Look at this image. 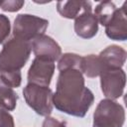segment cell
<instances>
[{
  "label": "cell",
  "instance_id": "11",
  "mask_svg": "<svg viewBox=\"0 0 127 127\" xmlns=\"http://www.w3.org/2000/svg\"><path fill=\"white\" fill-rule=\"evenodd\" d=\"M126 51L116 45H111L104 49L99 55L101 71L105 68H122L126 62Z\"/></svg>",
  "mask_w": 127,
  "mask_h": 127
},
{
  "label": "cell",
  "instance_id": "6",
  "mask_svg": "<svg viewBox=\"0 0 127 127\" xmlns=\"http://www.w3.org/2000/svg\"><path fill=\"white\" fill-rule=\"evenodd\" d=\"M101 90L108 99H117L122 96L126 84V74L122 68H105L100 74Z\"/></svg>",
  "mask_w": 127,
  "mask_h": 127
},
{
  "label": "cell",
  "instance_id": "13",
  "mask_svg": "<svg viewBox=\"0 0 127 127\" xmlns=\"http://www.w3.org/2000/svg\"><path fill=\"white\" fill-rule=\"evenodd\" d=\"M79 70L82 72V74L90 78L99 76L101 72V64L98 56L88 55L85 57H81Z\"/></svg>",
  "mask_w": 127,
  "mask_h": 127
},
{
  "label": "cell",
  "instance_id": "7",
  "mask_svg": "<svg viewBox=\"0 0 127 127\" xmlns=\"http://www.w3.org/2000/svg\"><path fill=\"white\" fill-rule=\"evenodd\" d=\"M55 62L47 59L35 58L28 70V82L49 87L55 72Z\"/></svg>",
  "mask_w": 127,
  "mask_h": 127
},
{
  "label": "cell",
  "instance_id": "1",
  "mask_svg": "<svg viewBox=\"0 0 127 127\" xmlns=\"http://www.w3.org/2000/svg\"><path fill=\"white\" fill-rule=\"evenodd\" d=\"M93 101L94 95L84 85L83 74L78 68L71 67L60 71L56 92L53 94V104L59 111L84 117Z\"/></svg>",
  "mask_w": 127,
  "mask_h": 127
},
{
  "label": "cell",
  "instance_id": "20",
  "mask_svg": "<svg viewBox=\"0 0 127 127\" xmlns=\"http://www.w3.org/2000/svg\"><path fill=\"white\" fill-rule=\"evenodd\" d=\"M43 127H66V125L54 117L48 116L43 122Z\"/></svg>",
  "mask_w": 127,
  "mask_h": 127
},
{
  "label": "cell",
  "instance_id": "14",
  "mask_svg": "<svg viewBox=\"0 0 127 127\" xmlns=\"http://www.w3.org/2000/svg\"><path fill=\"white\" fill-rule=\"evenodd\" d=\"M18 96L14 89L7 85L0 77V109L12 111L16 108Z\"/></svg>",
  "mask_w": 127,
  "mask_h": 127
},
{
  "label": "cell",
  "instance_id": "9",
  "mask_svg": "<svg viewBox=\"0 0 127 127\" xmlns=\"http://www.w3.org/2000/svg\"><path fill=\"white\" fill-rule=\"evenodd\" d=\"M31 47L36 58L56 62L62 56V49L60 45L53 38L45 34L35 38L31 42Z\"/></svg>",
  "mask_w": 127,
  "mask_h": 127
},
{
  "label": "cell",
  "instance_id": "8",
  "mask_svg": "<svg viewBox=\"0 0 127 127\" xmlns=\"http://www.w3.org/2000/svg\"><path fill=\"white\" fill-rule=\"evenodd\" d=\"M126 5L124 2L121 8H117L111 17L104 24L106 36L114 41H125L127 39V19Z\"/></svg>",
  "mask_w": 127,
  "mask_h": 127
},
{
  "label": "cell",
  "instance_id": "4",
  "mask_svg": "<svg viewBox=\"0 0 127 127\" xmlns=\"http://www.w3.org/2000/svg\"><path fill=\"white\" fill-rule=\"evenodd\" d=\"M49 26V21L30 14H20L14 20V38L31 42L35 38L44 35Z\"/></svg>",
  "mask_w": 127,
  "mask_h": 127
},
{
  "label": "cell",
  "instance_id": "17",
  "mask_svg": "<svg viewBox=\"0 0 127 127\" xmlns=\"http://www.w3.org/2000/svg\"><path fill=\"white\" fill-rule=\"evenodd\" d=\"M11 24L7 16L0 14V44H2L10 35Z\"/></svg>",
  "mask_w": 127,
  "mask_h": 127
},
{
  "label": "cell",
  "instance_id": "12",
  "mask_svg": "<svg viewBox=\"0 0 127 127\" xmlns=\"http://www.w3.org/2000/svg\"><path fill=\"white\" fill-rule=\"evenodd\" d=\"M91 9L92 6L89 1H59L57 3L59 14L66 19H75L83 11Z\"/></svg>",
  "mask_w": 127,
  "mask_h": 127
},
{
  "label": "cell",
  "instance_id": "3",
  "mask_svg": "<svg viewBox=\"0 0 127 127\" xmlns=\"http://www.w3.org/2000/svg\"><path fill=\"white\" fill-rule=\"evenodd\" d=\"M124 122V107L112 99H102L93 113V127H122Z\"/></svg>",
  "mask_w": 127,
  "mask_h": 127
},
{
  "label": "cell",
  "instance_id": "19",
  "mask_svg": "<svg viewBox=\"0 0 127 127\" xmlns=\"http://www.w3.org/2000/svg\"><path fill=\"white\" fill-rule=\"evenodd\" d=\"M0 127H15L13 116L5 109H0Z\"/></svg>",
  "mask_w": 127,
  "mask_h": 127
},
{
  "label": "cell",
  "instance_id": "10",
  "mask_svg": "<svg viewBox=\"0 0 127 127\" xmlns=\"http://www.w3.org/2000/svg\"><path fill=\"white\" fill-rule=\"evenodd\" d=\"M74 32L82 39H91L98 32V21L91 10L83 11L74 19Z\"/></svg>",
  "mask_w": 127,
  "mask_h": 127
},
{
  "label": "cell",
  "instance_id": "5",
  "mask_svg": "<svg viewBox=\"0 0 127 127\" xmlns=\"http://www.w3.org/2000/svg\"><path fill=\"white\" fill-rule=\"evenodd\" d=\"M23 95L26 103L39 115L50 116L53 104V91L50 87L28 83L23 89Z\"/></svg>",
  "mask_w": 127,
  "mask_h": 127
},
{
  "label": "cell",
  "instance_id": "15",
  "mask_svg": "<svg viewBox=\"0 0 127 127\" xmlns=\"http://www.w3.org/2000/svg\"><path fill=\"white\" fill-rule=\"evenodd\" d=\"M117 9L115 4L110 1H105V2H100L94 10V15L97 19V21L104 26L106 21L111 17V15L114 13V11Z\"/></svg>",
  "mask_w": 127,
  "mask_h": 127
},
{
  "label": "cell",
  "instance_id": "18",
  "mask_svg": "<svg viewBox=\"0 0 127 127\" xmlns=\"http://www.w3.org/2000/svg\"><path fill=\"white\" fill-rule=\"evenodd\" d=\"M25 2L20 0H8V1H0V8L6 12H16L19 11Z\"/></svg>",
  "mask_w": 127,
  "mask_h": 127
},
{
  "label": "cell",
  "instance_id": "16",
  "mask_svg": "<svg viewBox=\"0 0 127 127\" xmlns=\"http://www.w3.org/2000/svg\"><path fill=\"white\" fill-rule=\"evenodd\" d=\"M80 62H81V57L77 54H73V53L64 54L59 59L58 69L60 71L63 70V69L71 68V67H76V68L79 69Z\"/></svg>",
  "mask_w": 127,
  "mask_h": 127
},
{
  "label": "cell",
  "instance_id": "2",
  "mask_svg": "<svg viewBox=\"0 0 127 127\" xmlns=\"http://www.w3.org/2000/svg\"><path fill=\"white\" fill-rule=\"evenodd\" d=\"M32 51L31 42L10 39L0 52V77L10 87H19L22 82L21 68L26 64Z\"/></svg>",
  "mask_w": 127,
  "mask_h": 127
}]
</instances>
